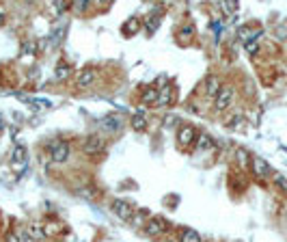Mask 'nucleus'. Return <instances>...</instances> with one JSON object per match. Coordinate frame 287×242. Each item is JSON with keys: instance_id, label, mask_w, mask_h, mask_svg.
I'll return each mask as SVG.
<instances>
[{"instance_id": "nucleus-1", "label": "nucleus", "mask_w": 287, "mask_h": 242, "mask_svg": "<svg viewBox=\"0 0 287 242\" xmlns=\"http://www.w3.org/2000/svg\"><path fill=\"white\" fill-rule=\"evenodd\" d=\"M233 100H235V89L227 84V87L220 89V93L216 95V100H214L216 113H225V110H229L231 104H233Z\"/></svg>"}, {"instance_id": "nucleus-2", "label": "nucleus", "mask_w": 287, "mask_h": 242, "mask_svg": "<svg viewBox=\"0 0 287 242\" xmlns=\"http://www.w3.org/2000/svg\"><path fill=\"white\" fill-rule=\"evenodd\" d=\"M169 229H171V223L164 219V216H151V219L147 221V225H145V231H147L149 236H153V238L166 234Z\"/></svg>"}, {"instance_id": "nucleus-3", "label": "nucleus", "mask_w": 287, "mask_h": 242, "mask_svg": "<svg viewBox=\"0 0 287 242\" xmlns=\"http://www.w3.org/2000/svg\"><path fill=\"white\" fill-rule=\"evenodd\" d=\"M28 164V149L24 147V145H15L13 154H11V166L15 173H24V169H26Z\"/></svg>"}, {"instance_id": "nucleus-4", "label": "nucleus", "mask_w": 287, "mask_h": 242, "mask_svg": "<svg viewBox=\"0 0 287 242\" xmlns=\"http://www.w3.org/2000/svg\"><path fill=\"white\" fill-rule=\"evenodd\" d=\"M102 149H104V139L99 134H91L84 139L82 151L87 156H97V154H102Z\"/></svg>"}, {"instance_id": "nucleus-5", "label": "nucleus", "mask_w": 287, "mask_h": 242, "mask_svg": "<svg viewBox=\"0 0 287 242\" xmlns=\"http://www.w3.org/2000/svg\"><path fill=\"white\" fill-rule=\"evenodd\" d=\"M110 208H113V214H115V216H119L121 221H125V223H128V221H132L134 208L128 203V201H123V199H115Z\"/></svg>"}, {"instance_id": "nucleus-6", "label": "nucleus", "mask_w": 287, "mask_h": 242, "mask_svg": "<svg viewBox=\"0 0 287 242\" xmlns=\"http://www.w3.org/2000/svg\"><path fill=\"white\" fill-rule=\"evenodd\" d=\"M52 162H57V164H60V162H65V160L69 158V154H72V147H69V143H65V141H58V143H54L52 145Z\"/></svg>"}, {"instance_id": "nucleus-7", "label": "nucleus", "mask_w": 287, "mask_h": 242, "mask_svg": "<svg viewBox=\"0 0 287 242\" xmlns=\"http://www.w3.org/2000/svg\"><path fill=\"white\" fill-rule=\"evenodd\" d=\"M97 80V72H95L93 67H87V69H82L78 76H76V87L78 89H87L91 87V84Z\"/></svg>"}, {"instance_id": "nucleus-8", "label": "nucleus", "mask_w": 287, "mask_h": 242, "mask_svg": "<svg viewBox=\"0 0 287 242\" xmlns=\"http://www.w3.org/2000/svg\"><path fill=\"white\" fill-rule=\"evenodd\" d=\"M250 166H253V173L257 175V178H270L272 175V166L266 162L264 158H259V156H253Z\"/></svg>"}, {"instance_id": "nucleus-9", "label": "nucleus", "mask_w": 287, "mask_h": 242, "mask_svg": "<svg viewBox=\"0 0 287 242\" xmlns=\"http://www.w3.org/2000/svg\"><path fill=\"white\" fill-rule=\"evenodd\" d=\"M177 141H179L181 147H190L196 141V130L192 125H181L179 132H177Z\"/></svg>"}, {"instance_id": "nucleus-10", "label": "nucleus", "mask_w": 287, "mask_h": 242, "mask_svg": "<svg viewBox=\"0 0 287 242\" xmlns=\"http://www.w3.org/2000/svg\"><path fill=\"white\" fill-rule=\"evenodd\" d=\"M121 125H123V119H121V115H117V113H110V115H104L102 117V128L106 132H117V130H121Z\"/></svg>"}, {"instance_id": "nucleus-11", "label": "nucleus", "mask_w": 287, "mask_h": 242, "mask_svg": "<svg viewBox=\"0 0 287 242\" xmlns=\"http://www.w3.org/2000/svg\"><path fill=\"white\" fill-rule=\"evenodd\" d=\"M220 89H223V82H220L218 76H208V78H205V93H208L210 98L216 100V95L220 93Z\"/></svg>"}, {"instance_id": "nucleus-12", "label": "nucleus", "mask_w": 287, "mask_h": 242, "mask_svg": "<svg viewBox=\"0 0 287 242\" xmlns=\"http://www.w3.org/2000/svg\"><path fill=\"white\" fill-rule=\"evenodd\" d=\"M158 95H160V89L147 87L143 91V95H140V102L147 104V106H153V104H158Z\"/></svg>"}, {"instance_id": "nucleus-13", "label": "nucleus", "mask_w": 287, "mask_h": 242, "mask_svg": "<svg viewBox=\"0 0 287 242\" xmlns=\"http://www.w3.org/2000/svg\"><path fill=\"white\" fill-rule=\"evenodd\" d=\"M171 100H173V87L171 84H166V87L160 89V95H158V108H162V106H169Z\"/></svg>"}, {"instance_id": "nucleus-14", "label": "nucleus", "mask_w": 287, "mask_h": 242, "mask_svg": "<svg viewBox=\"0 0 287 242\" xmlns=\"http://www.w3.org/2000/svg\"><path fill=\"white\" fill-rule=\"evenodd\" d=\"M140 30V20L138 18H132V20H128V22L123 24V35H136Z\"/></svg>"}, {"instance_id": "nucleus-15", "label": "nucleus", "mask_w": 287, "mask_h": 242, "mask_svg": "<svg viewBox=\"0 0 287 242\" xmlns=\"http://www.w3.org/2000/svg\"><path fill=\"white\" fill-rule=\"evenodd\" d=\"M132 128L136 130V132H143V130L147 128V119H145L143 113H136L132 117Z\"/></svg>"}, {"instance_id": "nucleus-16", "label": "nucleus", "mask_w": 287, "mask_h": 242, "mask_svg": "<svg viewBox=\"0 0 287 242\" xmlns=\"http://www.w3.org/2000/svg\"><path fill=\"white\" fill-rule=\"evenodd\" d=\"M179 242H201V236H199V231H194V229H184Z\"/></svg>"}, {"instance_id": "nucleus-17", "label": "nucleus", "mask_w": 287, "mask_h": 242, "mask_svg": "<svg viewBox=\"0 0 287 242\" xmlns=\"http://www.w3.org/2000/svg\"><path fill=\"white\" fill-rule=\"evenodd\" d=\"M26 231H28V236H30V238H33L35 242H39V240H43V238H45V231H43L39 225H30Z\"/></svg>"}, {"instance_id": "nucleus-18", "label": "nucleus", "mask_w": 287, "mask_h": 242, "mask_svg": "<svg viewBox=\"0 0 287 242\" xmlns=\"http://www.w3.org/2000/svg\"><path fill=\"white\" fill-rule=\"evenodd\" d=\"M196 147H199V151H208V149H211L214 147V143H211V139L210 136H199V139H196Z\"/></svg>"}, {"instance_id": "nucleus-19", "label": "nucleus", "mask_w": 287, "mask_h": 242, "mask_svg": "<svg viewBox=\"0 0 287 242\" xmlns=\"http://www.w3.org/2000/svg\"><path fill=\"white\" fill-rule=\"evenodd\" d=\"M194 35V26H190V24H186V26H181L179 28V33H177V37H184V39H190Z\"/></svg>"}, {"instance_id": "nucleus-20", "label": "nucleus", "mask_w": 287, "mask_h": 242, "mask_svg": "<svg viewBox=\"0 0 287 242\" xmlns=\"http://www.w3.org/2000/svg\"><path fill=\"white\" fill-rule=\"evenodd\" d=\"M63 35H65V26H60L54 30V35H52V41H50V45H58L60 41H63Z\"/></svg>"}, {"instance_id": "nucleus-21", "label": "nucleus", "mask_w": 287, "mask_h": 242, "mask_svg": "<svg viewBox=\"0 0 287 242\" xmlns=\"http://www.w3.org/2000/svg\"><path fill=\"white\" fill-rule=\"evenodd\" d=\"M67 76H69V65L60 63L58 67H57V80H65Z\"/></svg>"}, {"instance_id": "nucleus-22", "label": "nucleus", "mask_w": 287, "mask_h": 242, "mask_svg": "<svg viewBox=\"0 0 287 242\" xmlns=\"http://www.w3.org/2000/svg\"><path fill=\"white\" fill-rule=\"evenodd\" d=\"M158 24H160L158 15H149V18H147V33H153V30L158 28Z\"/></svg>"}, {"instance_id": "nucleus-23", "label": "nucleus", "mask_w": 287, "mask_h": 242, "mask_svg": "<svg viewBox=\"0 0 287 242\" xmlns=\"http://www.w3.org/2000/svg\"><path fill=\"white\" fill-rule=\"evenodd\" d=\"M274 184L281 188V193L287 195V178L285 175H274Z\"/></svg>"}, {"instance_id": "nucleus-24", "label": "nucleus", "mask_w": 287, "mask_h": 242, "mask_svg": "<svg viewBox=\"0 0 287 242\" xmlns=\"http://www.w3.org/2000/svg\"><path fill=\"white\" fill-rule=\"evenodd\" d=\"M220 7H223V11H227V13H235L240 9V4L233 2V0H229V2H223Z\"/></svg>"}, {"instance_id": "nucleus-25", "label": "nucleus", "mask_w": 287, "mask_h": 242, "mask_svg": "<svg viewBox=\"0 0 287 242\" xmlns=\"http://www.w3.org/2000/svg\"><path fill=\"white\" fill-rule=\"evenodd\" d=\"M244 48H246V52H255V50L259 48V39H253V41L244 43Z\"/></svg>"}, {"instance_id": "nucleus-26", "label": "nucleus", "mask_w": 287, "mask_h": 242, "mask_svg": "<svg viewBox=\"0 0 287 242\" xmlns=\"http://www.w3.org/2000/svg\"><path fill=\"white\" fill-rule=\"evenodd\" d=\"M30 52H35V41H24L22 54H30Z\"/></svg>"}, {"instance_id": "nucleus-27", "label": "nucleus", "mask_w": 287, "mask_h": 242, "mask_svg": "<svg viewBox=\"0 0 287 242\" xmlns=\"http://www.w3.org/2000/svg\"><path fill=\"white\" fill-rule=\"evenodd\" d=\"M276 35H279V39H281V41H283V39H287V26H285V24H283V26H279V28H276Z\"/></svg>"}, {"instance_id": "nucleus-28", "label": "nucleus", "mask_w": 287, "mask_h": 242, "mask_svg": "<svg viewBox=\"0 0 287 242\" xmlns=\"http://www.w3.org/2000/svg\"><path fill=\"white\" fill-rule=\"evenodd\" d=\"M238 123H242V117H240V115H235V117L229 119V128H238Z\"/></svg>"}, {"instance_id": "nucleus-29", "label": "nucleus", "mask_w": 287, "mask_h": 242, "mask_svg": "<svg viewBox=\"0 0 287 242\" xmlns=\"http://www.w3.org/2000/svg\"><path fill=\"white\" fill-rule=\"evenodd\" d=\"M4 242H22V238H19V234H9Z\"/></svg>"}, {"instance_id": "nucleus-30", "label": "nucleus", "mask_w": 287, "mask_h": 242, "mask_svg": "<svg viewBox=\"0 0 287 242\" xmlns=\"http://www.w3.org/2000/svg\"><path fill=\"white\" fill-rule=\"evenodd\" d=\"M175 123V117L173 115H169V117H164V125H173Z\"/></svg>"}, {"instance_id": "nucleus-31", "label": "nucleus", "mask_w": 287, "mask_h": 242, "mask_svg": "<svg viewBox=\"0 0 287 242\" xmlns=\"http://www.w3.org/2000/svg\"><path fill=\"white\" fill-rule=\"evenodd\" d=\"M2 24H4V11L0 9V26H2Z\"/></svg>"}, {"instance_id": "nucleus-32", "label": "nucleus", "mask_w": 287, "mask_h": 242, "mask_svg": "<svg viewBox=\"0 0 287 242\" xmlns=\"http://www.w3.org/2000/svg\"><path fill=\"white\" fill-rule=\"evenodd\" d=\"M238 242H240V240H238Z\"/></svg>"}]
</instances>
